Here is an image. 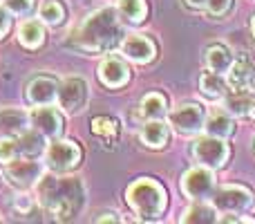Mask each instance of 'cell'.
Segmentation results:
<instances>
[{"label": "cell", "mask_w": 255, "mask_h": 224, "mask_svg": "<svg viewBox=\"0 0 255 224\" xmlns=\"http://www.w3.org/2000/svg\"><path fill=\"white\" fill-rule=\"evenodd\" d=\"M124 27L115 7L92 11L70 36V47L83 54H103L119 47L124 40Z\"/></svg>", "instance_id": "cell-1"}, {"label": "cell", "mask_w": 255, "mask_h": 224, "mask_svg": "<svg viewBox=\"0 0 255 224\" xmlns=\"http://www.w3.org/2000/svg\"><path fill=\"white\" fill-rule=\"evenodd\" d=\"M38 202L56 220H74L85 207V186L79 177L45 175L38 180Z\"/></svg>", "instance_id": "cell-2"}, {"label": "cell", "mask_w": 255, "mask_h": 224, "mask_svg": "<svg viewBox=\"0 0 255 224\" xmlns=\"http://www.w3.org/2000/svg\"><path fill=\"white\" fill-rule=\"evenodd\" d=\"M126 202L139 220H159L168 209V191L152 177H139L128 186Z\"/></svg>", "instance_id": "cell-3"}, {"label": "cell", "mask_w": 255, "mask_h": 224, "mask_svg": "<svg viewBox=\"0 0 255 224\" xmlns=\"http://www.w3.org/2000/svg\"><path fill=\"white\" fill-rule=\"evenodd\" d=\"M190 157L199 164V166L206 168H217L226 166V162L231 159V148L226 144V139H220V137L213 135H204L197 137V139L190 144Z\"/></svg>", "instance_id": "cell-4"}, {"label": "cell", "mask_w": 255, "mask_h": 224, "mask_svg": "<svg viewBox=\"0 0 255 224\" xmlns=\"http://www.w3.org/2000/svg\"><path fill=\"white\" fill-rule=\"evenodd\" d=\"M217 191L215 171L206 166H195L181 175V193L190 200V202H199V200H213Z\"/></svg>", "instance_id": "cell-5"}, {"label": "cell", "mask_w": 255, "mask_h": 224, "mask_svg": "<svg viewBox=\"0 0 255 224\" xmlns=\"http://www.w3.org/2000/svg\"><path fill=\"white\" fill-rule=\"evenodd\" d=\"M81 157H83V150L74 141L58 139V137L45 148V166L52 173H61V175L74 171L81 164Z\"/></svg>", "instance_id": "cell-6"}, {"label": "cell", "mask_w": 255, "mask_h": 224, "mask_svg": "<svg viewBox=\"0 0 255 224\" xmlns=\"http://www.w3.org/2000/svg\"><path fill=\"white\" fill-rule=\"evenodd\" d=\"M58 106L67 114H79L90 101V85L83 76H67L58 83Z\"/></svg>", "instance_id": "cell-7"}, {"label": "cell", "mask_w": 255, "mask_h": 224, "mask_svg": "<svg viewBox=\"0 0 255 224\" xmlns=\"http://www.w3.org/2000/svg\"><path fill=\"white\" fill-rule=\"evenodd\" d=\"M255 198H253V191L249 186L242 184H226L222 189L215 191L213 195V204L220 213H231V216H238V213H244L253 207Z\"/></svg>", "instance_id": "cell-8"}, {"label": "cell", "mask_w": 255, "mask_h": 224, "mask_svg": "<svg viewBox=\"0 0 255 224\" xmlns=\"http://www.w3.org/2000/svg\"><path fill=\"white\" fill-rule=\"evenodd\" d=\"M204 121H206V112L195 101H186V103H181V106H177L175 110L168 112V123H170V128L186 137L202 132Z\"/></svg>", "instance_id": "cell-9"}, {"label": "cell", "mask_w": 255, "mask_h": 224, "mask_svg": "<svg viewBox=\"0 0 255 224\" xmlns=\"http://www.w3.org/2000/svg\"><path fill=\"white\" fill-rule=\"evenodd\" d=\"M4 177L13 186L27 191L38 184V180L43 177V166L36 162V157H22V155H18L16 159L4 164Z\"/></svg>", "instance_id": "cell-10"}, {"label": "cell", "mask_w": 255, "mask_h": 224, "mask_svg": "<svg viewBox=\"0 0 255 224\" xmlns=\"http://www.w3.org/2000/svg\"><path fill=\"white\" fill-rule=\"evenodd\" d=\"M119 49H121V54H124V58L136 63V65H148V63H152L154 58H157V45L145 34L124 36Z\"/></svg>", "instance_id": "cell-11"}, {"label": "cell", "mask_w": 255, "mask_h": 224, "mask_svg": "<svg viewBox=\"0 0 255 224\" xmlns=\"http://www.w3.org/2000/svg\"><path fill=\"white\" fill-rule=\"evenodd\" d=\"M99 81L110 90L126 88L130 83V67H128L126 58L117 56V54H108L99 65Z\"/></svg>", "instance_id": "cell-12"}, {"label": "cell", "mask_w": 255, "mask_h": 224, "mask_svg": "<svg viewBox=\"0 0 255 224\" xmlns=\"http://www.w3.org/2000/svg\"><path fill=\"white\" fill-rule=\"evenodd\" d=\"M29 126L45 135V139H56L63 132V117L52 106H36L29 112Z\"/></svg>", "instance_id": "cell-13"}, {"label": "cell", "mask_w": 255, "mask_h": 224, "mask_svg": "<svg viewBox=\"0 0 255 224\" xmlns=\"http://www.w3.org/2000/svg\"><path fill=\"white\" fill-rule=\"evenodd\" d=\"M27 101L31 106H52L58 97V79L52 74H38L27 83Z\"/></svg>", "instance_id": "cell-14"}, {"label": "cell", "mask_w": 255, "mask_h": 224, "mask_svg": "<svg viewBox=\"0 0 255 224\" xmlns=\"http://www.w3.org/2000/svg\"><path fill=\"white\" fill-rule=\"evenodd\" d=\"M255 81V65L249 56H235L231 70L226 72V83L231 92H249Z\"/></svg>", "instance_id": "cell-15"}, {"label": "cell", "mask_w": 255, "mask_h": 224, "mask_svg": "<svg viewBox=\"0 0 255 224\" xmlns=\"http://www.w3.org/2000/svg\"><path fill=\"white\" fill-rule=\"evenodd\" d=\"M139 139L145 148L163 150L170 141V123H166L163 119H148L139 130Z\"/></svg>", "instance_id": "cell-16"}, {"label": "cell", "mask_w": 255, "mask_h": 224, "mask_svg": "<svg viewBox=\"0 0 255 224\" xmlns=\"http://www.w3.org/2000/svg\"><path fill=\"white\" fill-rule=\"evenodd\" d=\"M235 61V54L226 47L224 43H211L204 49V63H206V70L215 72V74L226 76V72L231 70Z\"/></svg>", "instance_id": "cell-17"}, {"label": "cell", "mask_w": 255, "mask_h": 224, "mask_svg": "<svg viewBox=\"0 0 255 224\" xmlns=\"http://www.w3.org/2000/svg\"><path fill=\"white\" fill-rule=\"evenodd\" d=\"M224 110L235 119L255 121V94L253 92H229L224 97Z\"/></svg>", "instance_id": "cell-18"}, {"label": "cell", "mask_w": 255, "mask_h": 224, "mask_svg": "<svg viewBox=\"0 0 255 224\" xmlns=\"http://www.w3.org/2000/svg\"><path fill=\"white\" fill-rule=\"evenodd\" d=\"M204 130H206V135L220 137V139H231L235 135V117L226 110H215L206 114Z\"/></svg>", "instance_id": "cell-19"}, {"label": "cell", "mask_w": 255, "mask_h": 224, "mask_svg": "<svg viewBox=\"0 0 255 224\" xmlns=\"http://www.w3.org/2000/svg\"><path fill=\"white\" fill-rule=\"evenodd\" d=\"M199 92H202L208 101H220V99H224L231 90H229V83L224 81V76L206 70L199 74Z\"/></svg>", "instance_id": "cell-20"}, {"label": "cell", "mask_w": 255, "mask_h": 224, "mask_svg": "<svg viewBox=\"0 0 255 224\" xmlns=\"http://www.w3.org/2000/svg\"><path fill=\"white\" fill-rule=\"evenodd\" d=\"M181 222L190 224V222H199V224H213L220 222V211L215 209V204H211V200H199L193 202L181 216Z\"/></svg>", "instance_id": "cell-21"}, {"label": "cell", "mask_w": 255, "mask_h": 224, "mask_svg": "<svg viewBox=\"0 0 255 224\" xmlns=\"http://www.w3.org/2000/svg\"><path fill=\"white\" fill-rule=\"evenodd\" d=\"M168 114V99L163 92H148L139 103V117L143 121L148 119H163Z\"/></svg>", "instance_id": "cell-22"}, {"label": "cell", "mask_w": 255, "mask_h": 224, "mask_svg": "<svg viewBox=\"0 0 255 224\" xmlns=\"http://www.w3.org/2000/svg\"><path fill=\"white\" fill-rule=\"evenodd\" d=\"M18 43L25 49H38L45 43V27L40 20H25L18 27Z\"/></svg>", "instance_id": "cell-23"}, {"label": "cell", "mask_w": 255, "mask_h": 224, "mask_svg": "<svg viewBox=\"0 0 255 224\" xmlns=\"http://www.w3.org/2000/svg\"><path fill=\"white\" fill-rule=\"evenodd\" d=\"M18 141V153L22 155V157H38V155L45 153V135H40L38 130H34V128H27L25 132H20V135L16 137Z\"/></svg>", "instance_id": "cell-24"}, {"label": "cell", "mask_w": 255, "mask_h": 224, "mask_svg": "<svg viewBox=\"0 0 255 224\" xmlns=\"http://www.w3.org/2000/svg\"><path fill=\"white\" fill-rule=\"evenodd\" d=\"M29 126V114L20 110H2L0 112V132L7 137H18Z\"/></svg>", "instance_id": "cell-25"}, {"label": "cell", "mask_w": 255, "mask_h": 224, "mask_svg": "<svg viewBox=\"0 0 255 224\" xmlns=\"http://www.w3.org/2000/svg\"><path fill=\"white\" fill-rule=\"evenodd\" d=\"M90 128H92V135L99 137V139H103L106 144H112V141H117V137H119V121H117L115 117H108V114H99V117H94L92 121H90Z\"/></svg>", "instance_id": "cell-26"}, {"label": "cell", "mask_w": 255, "mask_h": 224, "mask_svg": "<svg viewBox=\"0 0 255 224\" xmlns=\"http://www.w3.org/2000/svg\"><path fill=\"white\" fill-rule=\"evenodd\" d=\"M117 11L121 18H126L132 25H139L148 18V2L145 0H119Z\"/></svg>", "instance_id": "cell-27"}, {"label": "cell", "mask_w": 255, "mask_h": 224, "mask_svg": "<svg viewBox=\"0 0 255 224\" xmlns=\"http://www.w3.org/2000/svg\"><path fill=\"white\" fill-rule=\"evenodd\" d=\"M65 4L61 2V0H47V2H43V7H40V20L45 22V25H63L65 22Z\"/></svg>", "instance_id": "cell-28"}, {"label": "cell", "mask_w": 255, "mask_h": 224, "mask_svg": "<svg viewBox=\"0 0 255 224\" xmlns=\"http://www.w3.org/2000/svg\"><path fill=\"white\" fill-rule=\"evenodd\" d=\"M233 4H235V0H206L204 13H206L208 18H213V20H220V18L229 16Z\"/></svg>", "instance_id": "cell-29"}, {"label": "cell", "mask_w": 255, "mask_h": 224, "mask_svg": "<svg viewBox=\"0 0 255 224\" xmlns=\"http://www.w3.org/2000/svg\"><path fill=\"white\" fill-rule=\"evenodd\" d=\"M18 141L16 137H2L0 139V162L2 164H9L11 159L18 157Z\"/></svg>", "instance_id": "cell-30"}, {"label": "cell", "mask_w": 255, "mask_h": 224, "mask_svg": "<svg viewBox=\"0 0 255 224\" xmlns=\"http://www.w3.org/2000/svg\"><path fill=\"white\" fill-rule=\"evenodd\" d=\"M4 7L13 13V16H27L34 9V0H4Z\"/></svg>", "instance_id": "cell-31"}, {"label": "cell", "mask_w": 255, "mask_h": 224, "mask_svg": "<svg viewBox=\"0 0 255 224\" xmlns=\"http://www.w3.org/2000/svg\"><path fill=\"white\" fill-rule=\"evenodd\" d=\"M11 29V11L7 7H0V38L9 34Z\"/></svg>", "instance_id": "cell-32"}, {"label": "cell", "mask_w": 255, "mask_h": 224, "mask_svg": "<svg viewBox=\"0 0 255 224\" xmlns=\"http://www.w3.org/2000/svg\"><path fill=\"white\" fill-rule=\"evenodd\" d=\"M94 222H119V218H117V213L106 211V213H99V216L94 218Z\"/></svg>", "instance_id": "cell-33"}, {"label": "cell", "mask_w": 255, "mask_h": 224, "mask_svg": "<svg viewBox=\"0 0 255 224\" xmlns=\"http://www.w3.org/2000/svg\"><path fill=\"white\" fill-rule=\"evenodd\" d=\"M184 4L188 9H193V11H204V4H206V0H184Z\"/></svg>", "instance_id": "cell-34"}, {"label": "cell", "mask_w": 255, "mask_h": 224, "mask_svg": "<svg viewBox=\"0 0 255 224\" xmlns=\"http://www.w3.org/2000/svg\"><path fill=\"white\" fill-rule=\"evenodd\" d=\"M251 34H253V38H255V16L251 18Z\"/></svg>", "instance_id": "cell-35"}, {"label": "cell", "mask_w": 255, "mask_h": 224, "mask_svg": "<svg viewBox=\"0 0 255 224\" xmlns=\"http://www.w3.org/2000/svg\"><path fill=\"white\" fill-rule=\"evenodd\" d=\"M249 92H253V94H255V81H253V85H251V90H249Z\"/></svg>", "instance_id": "cell-36"}, {"label": "cell", "mask_w": 255, "mask_h": 224, "mask_svg": "<svg viewBox=\"0 0 255 224\" xmlns=\"http://www.w3.org/2000/svg\"><path fill=\"white\" fill-rule=\"evenodd\" d=\"M253 153H255V139H253Z\"/></svg>", "instance_id": "cell-37"}]
</instances>
